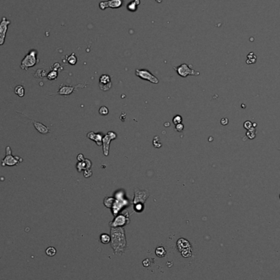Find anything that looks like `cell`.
<instances>
[{"mask_svg":"<svg viewBox=\"0 0 280 280\" xmlns=\"http://www.w3.org/2000/svg\"><path fill=\"white\" fill-rule=\"evenodd\" d=\"M87 136H88V138H89V139H90L95 141L98 145H101V143L103 142V138H102V135H101V134H95V133H94V132H90L89 134H88V135Z\"/></svg>","mask_w":280,"mask_h":280,"instance_id":"12","label":"cell"},{"mask_svg":"<svg viewBox=\"0 0 280 280\" xmlns=\"http://www.w3.org/2000/svg\"><path fill=\"white\" fill-rule=\"evenodd\" d=\"M220 122H221V124H222V125H227V124L229 123V120L227 119V118H223V119L221 120V121H220Z\"/></svg>","mask_w":280,"mask_h":280,"instance_id":"27","label":"cell"},{"mask_svg":"<svg viewBox=\"0 0 280 280\" xmlns=\"http://www.w3.org/2000/svg\"><path fill=\"white\" fill-rule=\"evenodd\" d=\"M139 0H134L127 5V9L129 12H135L138 9V6L139 5Z\"/></svg>","mask_w":280,"mask_h":280,"instance_id":"13","label":"cell"},{"mask_svg":"<svg viewBox=\"0 0 280 280\" xmlns=\"http://www.w3.org/2000/svg\"><path fill=\"white\" fill-rule=\"evenodd\" d=\"M149 191L148 190H144V191H140L138 189H134V203L138 204V203H144L145 201L147 200V198L149 197Z\"/></svg>","mask_w":280,"mask_h":280,"instance_id":"7","label":"cell"},{"mask_svg":"<svg viewBox=\"0 0 280 280\" xmlns=\"http://www.w3.org/2000/svg\"><path fill=\"white\" fill-rule=\"evenodd\" d=\"M123 4V0H108L101 2L99 4V8L102 10H105L107 8H119Z\"/></svg>","mask_w":280,"mask_h":280,"instance_id":"8","label":"cell"},{"mask_svg":"<svg viewBox=\"0 0 280 280\" xmlns=\"http://www.w3.org/2000/svg\"><path fill=\"white\" fill-rule=\"evenodd\" d=\"M149 265H150L149 260L148 259L145 260L144 261V266H149Z\"/></svg>","mask_w":280,"mask_h":280,"instance_id":"28","label":"cell"},{"mask_svg":"<svg viewBox=\"0 0 280 280\" xmlns=\"http://www.w3.org/2000/svg\"><path fill=\"white\" fill-rule=\"evenodd\" d=\"M165 126H166V125H167V126H169L170 124H169V123H165Z\"/></svg>","mask_w":280,"mask_h":280,"instance_id":"30","label":"cell"},{"mask_svg":"<svg viewBox=\"0 0 280 280\" xmlns=\"http://www.w3.org/2000/svg\"><path fill=\"white\" fill-rule=\"evenodd\" d=\"M182 121V117L180 115H175L173 118V123L174 125H178V124H180Z\"/></svg>","mask_w":280,"mask_h":280,"instance_id":"21","label":"cell"},{"mask_svg":"<svg viewBox=\"0 0 280 280\" xmlns=\"http://www.w3.org/2000/svg\"><path fill=\"white\" fill-rule=\"evenodd\" d=\"M10 23H11V21L8 20L6 17H2L1 21H0V46L4 45V44L5 43L6 34H7L8 28Z\"/></svg>","mask_w":280,"mask_h":280,"instance_id":"5","label":"cell"},{"mask_svg":"<svg viewBox=\"0 0 280 280\" xmlns=\"http://www.w3.org/2000/svg\"><path fill=\"white\" fill-rule=\"evenodd\" d=\"M126 218L124 216V215H120L117 218L115 219V220L113 223V226H117V225H120V224H124L125 223Z\"/></svg>","mask_w":280,"mask_h":280,"instance_id":"15","label":"cell"},{"mask_svg":"<svg viewBox=\"0 0 280 280\" xmlns=\"http://www.w3.org/2000/svg\"><path fill=\"white\" fill-rule=\"evenodd\" d=\"M57 77H58V72H57V70H52V71H50L49 73L47 75V78L49 79V80L55 79H57Z\"/></svg>","mask_w":280,"mask_h":280,"instance_id":"16","label":"cell"},{"mask_svg":"<svg viewBox=\"0 0 280 280\" xmlns=\"http://www.w3.org/2000/svg\"><path fill=\"white\" fill-rule=\"evenodd\" d=\"M99 87L103 91L109 90L111 87V81L110 76L107 74L103 75L99 79Z\"/></svg>","mask_w":280,"mask_h":280,"instance_id":"9","label":"cell"},{"mask_svg":"<svg viewBox=\"0 0 280 280\" xmlns=\"http://www.w3.org/2000/svg\"><path fill=\"white\" fill-rule=\"evenodd\" d=\"M14 92H15V94L17 95V96H19V97H24V95H25V89H24V87L22 86V85H17L16 88H15V89H14Z\"/></svg>","mask_w":280,"mask_h":280,"instance_id":"14","label":"cell"},{"mask_svg":"<svg viewBox=\"0 0 280 280\" xmlns=\"http://www.w3.org/2000/svg\"><path fill=\"white\" fill-rule=\"evenodd\" d=\"M244 127L246 128L247 129H249L250 130V129L251 127V123L250 121H246L245 123H244Z\"/></svg>","mask_w":280,"mask_h":280,"instance_id":"25","label":"cell"},{"mask_svg":"<svg viewBox=\"0 0 280 280\" xmlns=\"http://www.w3.org/2000/svg\"><path fill=\"white\" fill-rule=\"evenodd\" d=\"M135 74L138 77L143 79H145V80H148V81H150L151 83H153V84H158V83H159L158 79H157L155 75H153L148 70H139V69H137L135 71Z\"/></svg>","mask_w":280,"mask_h":280,"instance_id":"4","label":"cell"},{"mask_svg":"<svg viewBox=\"0 0 280 280\" xmlns=\"http://www.w3.org/2000/svg\"><path fill=\"white\" fill-rule=\"evenodd\" d=\"M31 121H32V123L34 124V128H35L40 134H48V133L49 132V129L47 127V126H45L44 125H43L42 123H39V122H36V121H34L33 120H31Z\"/></svg>","mask_w":280,"mask_h":280,"instance_id":"11","label":"cell"},{"mask_svg":"<svg viewBox=\"0 0 280 280\" xmlns=\"http://www.w3.org/2000/svg\"><path fill=\"white\" fill-rule=\"evenodd\" d=\"M46 254L48 255H49V256H53V255L56 254V249H55L54 247H49V248L46 250Z\"/></svg>","mask_w":280,"mask_h":280,"instance_id":"19","label":"cell"},{"mask_svg":"<svg viewBox=\"0 0 280 280\" xmlns=\"http://www.w3.org/2000/svg\"><path fill=\"white\" fill-rule=\"evenodd\" d=\"M156 254L157 255V256H160V257H163V256H165V249H164V247H158L157 248V250H156Z\"/></svg>","mask_w":280,"mask_h":280,"instance_id":"18","label":"cell"},{"mask_svg":"<svg viewBox=\"0 0 280 280\" xmlns=\"http://www.w3.org/2000/svg\"><path fill=\"white\" fill-rule=\"evenodd\" d=\"M19 159H21L19 157H13L12 154V150L11 148L8 146L6 148V156L5 158L2 161L1 165L2 166H13V165H17L19 163Z\"/></svg>","mask_w":280,"mask_h":280,"instance_id":"2","label":"cell"},{"mask_svg":"<svg viewBox=\"0 0 280 280\" xmlns=\"http://www.w3.org/2000/svg\"><path fill=\"white\" fill-rule=\"evenodd\" d=\"M78 161H84V156L81 155V154H79L78 156Z\"/></svg>","mask_w":280,"mask_h":280,"instance_id":"29","label":"cell"},{"mask_svg":"<svg viewBox=\"0 0 280 280\" xmlns=\"http://www.w3.org/2000/svg\"><path fill=\"white\" fill-rule=\"evenodd\" d=\"M142 208H143V205H142V203L136 204L135 209H136V210H137V211H141V210H142Z\"/></svg>","mask_w":280,"mask_h":280,"instance_id":"26","label":"cell"},{"mask_svg":"<svg viewBox=\"0 0 280 280\" xmlns=\"http://www.w3.org/2000/svg\"><path fill=\"white\" fill-rule=\"evenodd\" d=\"M67 62H68V63H70V65H75V64L76 63V62H77V58H76V57H75V53H72L70 56L68 57V58H67Z\"/></svg>","mask_w":280,"mask_h":280,"instance_id":"17","label":"cell"},{"mask_svg":"<svg viewBox=\"0 0 280 280\" xmlns=\"http://www.w3.org/2000/svg\"><path fill=\"white\" fill-rule=\"evenodd\" d=\"M39 62L37 58V51L36 50H30L28 53L25 55V57L21 61V68L23 70H28V68L34 66Z\"/></svg>","mask_w":280,"mask_h":280,"instance_id":"1","label":"cell"},{"mask_svg":"<svg viewBox=\"0 0 280 280\" xmlns=\"http://www.w3.org/2000/svg\"><path fill=\"white\" fill-rule=\"evenodd\" d=\"M112 203H114V199L112 198H105V201H104V204L106 205V206L110 207Z\"/></svg>","mask_w":280,"mask_h":280,"instance_id":"20","label":"cell"},{"mask_svg":"<svg viewBox=\"0 0 280 280\" xmlns=\"http://www.w3.org/2000/svg\"><path fill=\"white\" fill-rule=\"evenodd\" d=\"M279 198H280V195H279Z\"/></svg>","mask_w":280,"mask_h":280,"instance_id":"31","label":"cell"},{"mask_svg":"<svg viewBox=\"0 0 280 280\" xmlns=\"http://www.w3.org/2000/svg\"><path fill=\"white\" fill-rule=\"evenodd\" d=\"M84 86H85V84H84V85H83V84H78V85H75V86H61L60 89H59V91L58 92V94L60 95H69L70 94H72L73 91H74L76 88Z\"/></svg>","mask_w":280,"mask_h":280,"instance_id":"10","label":"cell"},{"mask_svg":"<svg viewBox=\"0 0 280 280\" xmlns=\"http://www.w3.org/2000/svg\"><path fill=\"white\" fill-rule=\"evenodd\" d=\"M192 66L188 64H182L178 67H174L177 73L182 77H186L188 75H198L199 72H197L191 68Z\"/></svg>","mask_w":280,"mask_h":280,"instance_id":"3","label":"cell"},{"mask_svg":"<svg viewBox=\"0 0 280 280\" xmlns=\"http://www.w3.org/2000/svg\"><path fill=\"white\" fill-rule=\"evenodd\" d=\"M101 240L103 243H109L110 241V237L107 234H103L101 236Z\"/></svg>","mask_w":280,"mask_h":280,"instance_id":"22","label":"cell"},{"mask_svg":"<svg viewBox=\"0 0 280 280\" xmlns=\"http://www.w3.org/2000/svg\"><path fill=\"white\" fill-rule=\"evenodd\" d=\"M175 129H176V130H177L178 132H181L182 130L184 129V125H183L181 123L178 124V125H176V127H175Z\"/></svg>","mask_w":280,"mask_h":280,"instance_id":"24","label":"cell"},{"mask_svg":"<svg viewBox=\"0 0 280 280\" xmlns=\"http://www.w3.org/2000/svg\"><path fill=\"white\" fill-rule=\"evenodd\" d=\"M116 134L114 132H108L106 136H104V138L103 139V153L105 156H108L109 154V146H110V143L112 139H116Z\"/></svg>","mask_w":280,"mask_h":280,"instance_id":"6","label":"cell"},{"mask_svg":"<svg viewBox=\"0 0 280 280\" xmlns=\"http://www.w3.org/2000/svg\"><path fill=\"white\" fill-rule=\"evenodd\" d=\"M99 113L103 115H107L108 114V109L106 107H102L99 109Z\"/></svg>","mask_w":280,"mask_h":280,"instance_id":"23","label":"cell"}]
</instances>
